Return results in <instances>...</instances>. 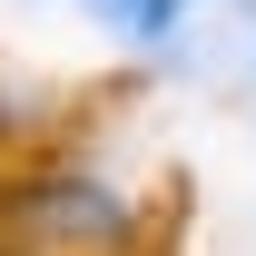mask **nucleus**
<instances>
[{
    "mask_svg": "<svg viewBox=\"0 0 256 256\" xmlns=\"http://www.w3.org/2000/svg\"><path fill=\"white\" fill-rule=\"evenodd\" d=\"M188 10H207V0H98V20H108L128 50H168V40L188 30Z\"/></svg>",
    "mask_w": 256,
    "mask_h": 256,
    "instance_id": "nucleus-1",
    "label": "nucleus"
},
{
    "mask_svg": "<svg viewBox=\"0 0 256 256\" xmlns=\"http://www.w3.org/2000/svg\"><path fill=\"white\" fill-rule=\"evenodd\" d=\"M89 10H98V0H89Z\"/></svg>",
    "mask_w": 256,
    "mask_h": 256,
    "instance_id": "nucleus-2",
    "label": "nucleus"
}]
</instances>
